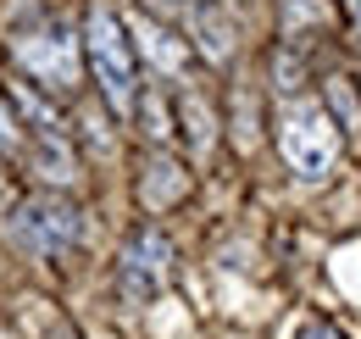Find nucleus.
<instances>
[{
    "label": "nucleus",
    "instance_id": "nucleus-1",
    "mask_svg": "<svg viewBox=\"0 0 361 339\" xmlns=\"http://www.w3.org/2000/svg\"><path fill=\"white\" fill-rule=\"evenodd\" d=\"M84 56H90V73L106 106L111 112H134L139 106V50L134 34L123 23V11L111 0H90L84 6Z\"/></svg>",
    "mask_w": 361,
    "mask_h": 339
},
{
    "label": "nucleus",
    "instance_id": "nucleus-2",
    "mask_svg": "<svg viewBox=\"0 0 361 339\" xmlns=\"http://www.w3.org/2000/svg\"><path fill=\"white\" fill-rule=\"evenodd\" d=\"M78 50H84V34H73V23H61L50 11L11 28V61L23 67V78L34 89H45L50 100L78 89V73H84Z\"/></svg>",
    "mask_w": 361,
    "mask_h": 339
},
{
    "label": "nucleus",
    "instance_id": "nucleus-3",
    "mask_svg": "<svg viewBox=\"0 0 361 339\" xmlns=\"http://www.w3.org/2000/svg\"><path fill=\"white\" fill-rule=\"evenodd\" d=\"M278 156L300 178H328L334 172V162H339V123L328 117L322 100H306V95L283 100V112H278Z\"/></svg>",
    "mask_w": 361,
    "mask_h": 339
},
{
    "label": "nucleus",
    "instance_id": "nucleus-4",
    "mask_svg": "<svg viewBox=\"0 0 361 339\" xmlns=\"http://www.w3.org/2000/svg\"><path fill=\"white\" fill-rule=\"evenodd\" d=\"M6 228H11V239H17L28 256L56 261V256L78 251V239H84V212H78L67 195L39 189V195H23V201L11 206Z\"/></svg>",
    "mask_w": 361,
    "mask_h": 339
},
{
    "label": "nucleus",
    "instance_id": "nucleus-5",
    "mask_svg": "<svg viewBox=\"0 0 361 339\" xmlns=\"http://www.w3.org/2000/svg\"><path fill=\"white\" fill-rule=\"evenodd\" d=\"M167 278H173V245L156 222H145V228L128 234V245L117 256V290H123L128 306H145L167 290Z\"/></svg>",
    "mask_w": 361,
    "mask_h": 339
},
{
    "label": "nucleus",
    "instance_id": "nucleus-6",
    "mask_svg": "<svg viewBox=\"0 0 361 339\" xmlns=\"http://www.w3.org/2000/svg\"><path fill=\"white\" fill-rule=\"evenodd\" d=\"M134 50L161 73V78H173V84H189V40H178L167 23H156V17H139L134 23Z\"/></svg>",
    "mask_w": 361,
    "mask_h": 339
},
{
    "label": "nucleus",
    "instance_id": "nucleus-7",
    "mask_svg": "<svg viewBox=\"0 0 361 339\" xmlns=\"http://www.w3.org/2000/svg\"><path fill=\"white\" fill-rule=\"evenodd\" d=\"M11 112H17V123L28 128V139H67V117L56 112V100H50L45 89H34L28 78H11Z\"/></svg>",
    "mask_w": 361,
    "mask_h": 339
},
{
    "label": "nucleus",
    "instance_id": "nucleus-8",
    "mask_svg": "<svg viewBox=\"0 0 361 339\" xmlns=\"http://www.w3.org/2000/svg\"><path fill=\"white\" fill-rule=\"evenodd\" d=\"M189 195V172H183V162H173V156H145V167H139V201H145V212H167L173 201H183Z\"/></svg>",
    "mask_w": 361,
    "mask_h": 339
},
{
    "label": "nucleus",
    "instance_id": "nucleus-9",
    "mask_svg": "<svg viewBox=\"0 0 361 339\" xmlns=\"http://www.w3.org/2000/svg\"><path fill=\"white\" fill-rule=\"evenodd\" d=\"M189 34H195V50L206 61H228L233 56V17L217 0H195L189 6Z\"/></svg>",
    "mask_w": 361,
    "mask_h": 339
},
{
    "label": "nucleus",
    "instance_id": "nucleus-10",
    "mask_svg": "<svg viewBox=\"0 0 361 339\" xmlns=\"http://www.w3.org/2000/svg\"><path fill=\"white\" fill-rule=\"evenodd\" d=\"M23 156L34 162V172H39L45 184H67V178H73V167H78L67 139H28V150H23Z\"/></svg>",
    "mask_w": 361,
    "mask_h": 339
},
{
    "label": "nucleus",
    "instance_id": "nucleus-11",
    "mask_svg": "<svg viewBox=\"0 0 361 339\" xmlns=\"http://www.w3.org/2000/svg\"><path fill=\"white\" fill-rule=\"evenodd\" d=\"M178 128L189 133V145H195L200 156H206V150H212V139H217V133H212L217 117H212V106H206L195 89H178Z\"/></svg>",
    "mask_w": 361,
    "mask_h": 339
},
{
    "label": "nucleus",
    "instance_id": "nucleus-12",
    "mask_svg": "<svg viewBox=\"0 0 361 339\" xmlns=\"http://www.w3.org/2000/svg\"><path fill=\"white\" fill-rule=\"evenodd\" d=\"M322 106H328V117L339 128H361V95H356V78H345V73H334L328 84H322Z\"/></svg>",
    "mask_w": 361,
    "mask_h": 339
},
{
    "label": "nucleus",
    "instance_id": "nucleus-13",
    "mask_svg": "<svg viewBox=\"0 0 361 339\" xmlns=\"http://www.w3.org/2000/svg\"><path fill=\"white\" fill-rule=\"evenodd\" d=\"M139 117H145V133H150V139H156V145H167V139H173V112H167V100H161V95H150V100H139L134 106Z\"/></svg>",
    "mask_w": 361,
    "mask_h": 339
},
{
    "label": "nucleus",
    "instance_id": "nucleus-14",
    "mask_svg": "<svg viewBox=\"0 0 361 339\" xmlns=\"http://www.w3.org/2000/svg\"><path fill=\"white\" fill-rule=\"evenodd\" d=\"M0 150H6V156H11V150H28V133H23V123H17L6 89H0Z\"/></svg>",
    "mask_w": 361,
    "mask_h": 339
},
{
    "label": "nucleus",
    "instance_id": "nucleus-15",
    "mask_svg": "<svg viewBox=\"0 0 361 339\" xmlns=\"http://www.w3.org/2000/svg\"><path fill=\"white\" fill-rule=\"evenodd\" d=\"M295 339H345V334H339L334 323H322V317H312V323H300V334H295Z\"/></svg>",
    "mask_w": 361,
    "mask_h": 339
},
{
    "label": "nucleus",
    "instance_id": "nucleus-16",
    "mask_svg": "<svg viewBox=\"0 0 361 339\" xmlns=\"http://www.w3.org/2000/svg\"><path fill=\"white\" fill-rule=\"evenodd\" d=\"M11 206H17V195H11V178H6V172H0V222H6V217H11Z\"/></svg>",
    "mask_w": 361,
    "mask_h": 339
},
{
    "label": "nucleus",
    "instance_id": "nucleus-17",
    "mask_svg": "<svg viewBox=\"0 0 361 339\" xmlns=\"http://www.w3.org/2000/svg\"><path fill=\"white\" fill-rule=\"evenodd\" d=\"M339 6H345V17H350V28L361 34V0H339Z\"/></svg>",
    "mask_w": 361,
    "mask_h": 339
},
{
    "label": "nucleus",
    "instance_id": "nucleus-18",
    "mask_svg": "<svg viewBox=\"0 0 361 339\" xmlns=\"http://www.w3.org/2000/svg\"><path fill=\"white\" fill-rule=\"evenodd\" d=\"M45 339H78V334H73V328H67V323H56V328H50Z\"/></svg>",
    "mask_w": 361,
    "mask_h": 339
},
{
    "label": "nucleus",
    "instance_id": "nucleus-19",
    "mask_svg": "<svg viewBox=\"0 0 361 339\" xmlns=\"http://www.w3.org/2000/svg\"><path fill=\"white\" fill-rule=\"evenodd\" d=\"M156 6H167V11H189L195 0H156Z\"/></svg>",
    "mask_w": 361,
    "mask_h": 339
}]
</instances>
